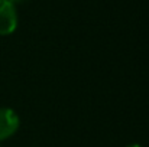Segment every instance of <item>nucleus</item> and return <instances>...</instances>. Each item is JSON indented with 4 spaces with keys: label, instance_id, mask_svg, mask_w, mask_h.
I'll list each match as a JSON object with an SVG mask.
<instances>
[{
    "label": "nucleus",
    "instance_id": "4",
    "mask_svg": "<svg viewBox=\"0 0 149 147\" xmlns=\"http://www.w3.org/2000/svg\"><path fill=\"white\" fill-rule=\"evenodd\" d=\"M127 147H142V146H141V144H136V143H135V144H129Z\"/></svg>",
    "mask_w": 149,
    "mask_h": 147
},
{
    "label": "nucleus",
    "instance_id": "1",
    "mask_svg": "<svg viewBox=\"0 0 149 147\" xmlns=\"http://www.w3.org/2000/svg\"><path fill=\"white\" fill-rule=\"evenodd\" d=\"M17 28V10L10 0H0V36L12 35Z\"/></svg>",
    "mask_w": 149,
    "mask_h": 147
},
{
    "label": "nucleus",
    "instance_id": "2",
    "mask_svg": "<svg viewBox=\"0 0 149 147\" xmlns=\"http://www.w3.org/2000/svg\"><path fill=\"white\" fill-rule=\"evenodd\" d=\"M20 126L19 115L15 110L7 107H0V141L12 137Z\"/></svg>",
    "mask_w": 149,
    "mask_h": 147
},
{
    "label": "nucleus",
    "instance_id": "3",
    "mask_svg": "<svg viewBox=\"0 0 149 147\" xmlns=\"http://www.w3.org/2000/svg\"><path fill=\"white\" fill-rule=\"evenodd\" d=\"M10 1L15 4V3H22V1H25V0H10Z\"/></svg>",
    "mask_w": 149,
    "mask_h": 147
}]
</instances>
